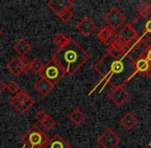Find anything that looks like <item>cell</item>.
<instances>
[{
	"instance_id": "cell-7",
	"label": "cell",
	"mask_w": 151,
	"mask_h": 148,
	"mask_svg": "<svg viewBox=\"0 0 151 148\" xmlns=\"http://www.w3.org/2000/svg\"><path fill=\"white\" fill-rule=\"evenodd\" d=\"M121 142V138L112 129H106L98 138V143L102 148H116Z\"/></svg>"
},
{
	"instance_id": "cell-29",
	"label": "cell",
	"mask_w": 151,
	"mask_h": 148,
	"mask_svg": "<svg viewBox=\"0 0 151 148\" xmlns=\"http://www.w3.org/2000/svg\"><path fill=\"white\" fill-rule=\"evenodd\" d=\"M6 91V84L5 82L3 81V80L0 79V94H2L3 92H5Z\"/></svg>"
},
{
	"instance_id": "cell-3",
	"label": "cell",
	"mask_w": 151,
	"mask_h": 148,
	"mask_svg": "<svg viewBox=\"0 0 151 148\" xmlns=\"http://www.w3.org/2000/svg\"><path fill=\"white\" fill-rule=\"evenodd\" d=\"M48 138L38 124H33L22 136V141L25 146L29 148H44Z\"/></svg>"
},
{
	"instance_id": "cell-9",
	"label": "cell",
	"mask_w": 151,
	"mask_h": 148,
	"mask_svg": "<svg viewBox=\"0 0 151 148\" xmlns=\"http://www.w3.org/2000/svg\"><path fill=\"white\" fill-rule=\"evenodd\" d=\"M75 5L71 0H50L47 2V7L55 12L57 16H59L63 11L68 9H71Z\"/></svg>"
},
{
	"instance_id": "cell-28",
	"label": "cell",
	"mask_w": 151,
	"mask_h": 148,
	"mask_svg": "<svg viewBox=\"0 0 151 148\" xmlns=\"http://www.w3.org/2000/svg\"><path fill=\"white\" fill-rule=\"evenodd\" d=\"M143 56H144V58L148 61V63L151 65V43L146 46V50H145V52H144Z\"/></svg>"
},
{
	"instance_id": "cell-31",
	"label": "cell",
	"mask_w": 151,
	"mask_h": 148,
	"mask_svg": "<svg viewBox=\"0 0 151 148\" xmlns=\"http://www.w3.org/2000/svg\"><path fill=\"white\" fill-rule=\"evenodd\" d=\"M2 35H3V31H2V29L0 28V37H1Z\"/></svg>"
},
{
	"instance_id": "cell-10",
	"label": "cell",
	"mask_w": 151,
	"mask_h": 148,
	"mask_svg": "<svg viewBox=\"0 0 151 148\" xmlns=\"http://www.w3.org/2000/svg\"><path fill=\"white\" fill-rule=\"evenodd\" d=\"M109 98L116 106H121L129 100V94L123 88V86H117L114 88L111 93H109Z\"/></svg>"
},
{
	"instance_id": "cell-20",
	"label": "cell",
	"mask_w": 151,
	"mask_h": 148,
	"mask_svg": "<svg viewBox=\"0 0 151 148\" xmlns=\"http://www.w3.org/2000/svg\"><path fill=\"white\" fill-rule=\"evenodd\" d=\"M137 12L141 18H147L151 14V4L147 2H141L137 6Z\"/></svg>"
},
{
	"instance_id": "cell-18",
	"label": "cell",
	"mask_w": 151,
	"mask_h": 148,
	"mask_svg": "<svg viewBox=\"0 0 151 148\" xmlns=\"http://www.w3.org/2000/svg\"><path fill=\"white\" fill-rule=\"evenodd\" d=\"M20 62H21V57L17 56L14 57L9 62L6 64V69L9 71V73L12 74L14 77H18L21 73V69H20Z\"/></svg>"
},
{
	"instance_id": "cell-27",
	"label": "cell",
	"mask_w": 151,
	"mask_h": 148,
	"mask_svg": "<svg viewBox=\"0 0 151 148\" xmlns=\"http://www.w3.org/2000/svg\"><path fill=\"white\" fill-rule=\"evenodd\" d=\"M46 115H47V113H46L44 109H39V110H38V111L35 113V115H34V117H35V119L37 120V121L41 122L42 120H43L44 118L46 117Z\"/></svg>"
},
{
	"instance_id": "cell-11",
	"label": "cell",
	"mask_w": 151,
	"mask_h": 148,
	"mask_svg": "<svg viewBox=\"0 0 151 148\" xmlns=\"http://www.w3.org/2000/svg\"><path fill=\"white\" fill-rule=\"evenodd\" d=\"M96 24L93 23V21L88 17H84L81 21L77 23L76 25V30L80 33L81 35H83L84 37L90 36L91 33L96 30Z\"/></svg>"
},
{
	"instance_id": "cell-25",
	"label": "cell",
	"mask_w": 151,
	"mask_h": 148,
	"mask_svg": "<svg viewBox=\"0 0 151 148\" xmlns=\"http://www.w3.org/2000/svg\"><path fill=\"white\" fill-rule=\"evenodd\" d=\"M73 16H74V14H73V11H72V9H68V10L63 11L62 14H60L58 17L64 23H68L73 19Z\"/></svg>"
},
{
	"instance_id": "cell-1",
	"label": "cell",
	"mask_w": 151,
	"mask_h": 148,
	"mask_svg": "<svg viewBox=\"0 0 151 148\" xmlns=\"http://www.w3.org/2000/svg\"><path fill=\"white\" fill-rule=\"evenodd\" d=\"M93 69L102 76V82L111 86H123L136 73L135 61L129 54L112 57L106 54L93 65Z\"/></svg>"
},
{
	"instance_id": "cell-2",
	"label": "cell",
	"mask_w": 151,
	"mask_h": 148,
	"mask_svg": "<svg viewBox=\"0 0 151 148\" xmlns=\"http://www.w3.org/2000/svg\"><path fill=\"white\" fill-rule=\"evenodd\" d=\"M90 59V55L82 48V46L70 38L65 46L58 48L52 55V60L64 71L65 75H73L77 72Z\"/></svg>"
},
{
	"instance_id": "cell-14",
	"label": "cell",
	"mask_w": 151,
	"mask_h": 148,
	"mask_svg": "<svg viewBox=\"0 0 151 148\" xmlns=\"http://www.w3.org/2000/svg\"><path fill=\"white\" fill-rule=\"evenodd\" d=\"M44 148H71V146L61 135L55 134L52 137L48 138Z\"/></svg>"
},
{
	"instance_id": "cell-30",
	"label": "cell",
	"mask_w": 151,
	"mask_h": 148,
	"mask_svg": "<svg viewBox=\"0 0 151 148\" xmlns=\"http://www.w3.org/2000/svg\"><path fill=\"white\" fill-rule=\"evenodd\" d=\"M147 76H148V77H149V78H151V68H150V70L148 71V73H147Z\"/></svg>"
},
{
	"instance_id": "cell-22",
	"label": "cell",
	"mask_w": 151,
	"mask_h": 148,
	"mask_svg": "<svg viewBox=\"0 0 151 148\" xmlns=\"http://www.w3.org/2000/svg\"><path fill=\"white\" fill-rule=\"evenodd\" d=\"M69 40H70V37L66 36L63 33H60V34L56 35V36L54 37V43L58 46V48H61V47H63V46H65L66 44L69 42Z\"/></svg>"
},
{
	"instance_id": "cell-13",
	"label": "cell",
	"mask_w": 151,
	"mask_h": 148,
	"mask_svg": "<svg viewBox=\"0 0 151 148\" xmlns=\"http://www.w3.org/2000/svg\"><path fill=\"white\" fill-rule=\"evenodd\" d=\"M55 85L52 83H50L48 80H46L45 78H40L37 81L34 83V88L35 91L40 95V96H47L52 90H54Z\"/></svg>"
},
{
	"instance_id": "cell-24",
	"label": "cell",
	"mask_w": 151,
	"mask_h": 148,
	"mask_svg": "<svg viewBox=\"0 0 151 148\" xmlns=\"http://www.w3.org/2000/svg\"><path fill=\"white\" fill-rule=\"evenodd\" d=\"M20 69L22 73H28L31 70V61L27 57H21Z\"/></svg>"
},
{
	"instance_id": "cell-4",
	"label": "cell",
	"mask_w": 151,
	"mask_h": 148,
	"mask_svg": "<svg viewBox=\"0 0 151 148\" xmlns=\"http://www.w3.org/2000/svg\"><path fill=\"white\" fill-rule=\"evenodd\" d=\"M9 104L14 110L23 115L33 107V105L35 104V99L30 96L26 91L21 90L12 99H9Z\"/></svg>"
},
{
	"instance_id": "cell-5",
	"label": "cell",
	"mask_w": 151,
	"mask_h": 148,
	"mask_svg": "<svg viewBox=\"0 0 151 148\" xmlns=\"http://www.w3.org/2000/svg\"><path fill=\"white\" fill-rule=\"evenodd\" d=\"M39 75L42 78H45L46 80H48L54 85H56L62 78L65 76V73L54 61L50 60L47 63H45L43 70H42V72Z\"/></svg>"
},
{
	"instance_id": "cell-23",
	"label": "cell",
	"mask_w": 151,
	"mask_h": 148,
	"mask_svg": "<svg viewBox=\"0 0 151 148\" xmlns=\"http://www.w3.org/2000/svg\"><path fill=\"white\" fill-rule=\"evenodd\" d=\"M40 124H42V126H43L45 130H47V131H50V130H52V129H54L55 126H57V121L55 120V118L54 117H52L50 115H46V117L44 118L43 120H42Z\"/></svg>"
},
{
	"instance_id": "cell-15",
	"label": "cell",
	"mask_w": 151,
	"mask_h": 148,
	"mask_svg": "<svg viewBox=\"0 0 151 148\" xmlns=\"http://www.w3.org/2000/svg\"><path fill=\"white\" fill-rule=\"evenodd\" d=\"M97 37L103 44L109 45L112 42V40L115 38V34H114V31L111 28H109L108 26H105L97 33Z\"/></svg>"
},
{
	"instance_id": "cell-16",
	"label": "cell",
	"mask_w": 151,
	"mask_h": 148,
	"mask_svg": "<svg viewBox=\"0 0 151 148\" xmlns=\"http://www.w3.org/2000/svg\"><path fill=\"white\" fill-rule=\"evenodd\" d=\"M120 126H122L127 130H132L133 128H135L138 124H139V120L135 116V114L129 112V113H125L119 120Z\"/></svg>"
},
{
	"instance_id": "cell-26",
	"label": "cell",
	"mask_w": 151,
	"mask_h": 148,
	"mask_svg": "<svg viewBox=\"0 0 151 148\" xmlns=\"http://www.w3.org/2000/svg\"><path fill=\"white\" fill-rule=\"evenodd\" d=\"M6 90H7L10 94L16 95L19 91H21V86L18 82L14 81V80H12V81H10L8 84H6Z\"/></svg>"
},
{
	"instance_id": "cell-12",
	"label": "cell",
	"mask_w": 151,
	"mask_h": 148,
	"mask_svg": "<svg viewBox=\"0 0 151 148\" xmlns=\"http://www.w3.org/2000/svg\"><path fill=\"white\" fill-rule=\"evenodd\" d=\"M12 50L18 54L19 57H26L32 50V45L27 39L21 38L14 42V44L12 45Z\"/></svg>"
},
{
	"instance_id": "cell-19",
	"label": "cell",
	"mask_w": 151,
	"mask_h": 148,
	"mask_svg": "<svg viewBox=\"0 0 151 148\" xmlns=\"http://www.w3.org/2000/svg\"><path fill=\"white\" fill-rule=\"evenodd\" d=\"M69 119L71 120L75 126H80V124L86 119V115L83 113V111L80 108H76L69 114Z\"/></svg>"
},
{
	"instance_id": "cell-21",
	"label": "cell",
	"mask_w": 151,
	"mask_h": 148,
	"mask_svg": "<svg viewBox=\"0 0 151 148\" xmlns=\"http://www.w3.org/2000/svg\"><path fill=\"white\" fill-rule=\"evenodd\" d=\"M44 65H45V63L42 62V61L40 60V58L35 57V58L31 61V70L36 74H40L42 72V70H43Z\"/></svg>"
},
{
	"instance_id": "cell-6",
	"label": "cell",
	"mask_w": 151,
	"mask_h": 148,
	"mask_svg": "<svg viewBox=\"0 0 151 148\" xmlns=\"http://www.w3.org/2000/svg\"><path fill=\"white\" fill-rule=\"evenodd\" d=\"M104 21L109 28H111L112 30H117L119 29L125 22V16L123 14V12L121 11L119 8L113 7L105 14L104 17Z\"/></svg>"
},
{
	"instance_id": "cell-8",
	"label": "cell",
	"mask_w": 151,
	"mask_h": 148,
	"mask_svg": "<svg viewBox=\"0 0 151 148\" xmlns=\"http://www.w3.org/2000/svg\"><path fill=\"white\" fill-rule=\"evenodd\" d=\"M115 38L119 42H121L123 45H127L129 42L133 41L135 39H138L139 36H138L137 32L134 30V28L131 25H125L124 27H122L120 29L119 32L115 35Z\"/></svg>"
},
{
	"instance_id": "cell-17",
	"label": "cell",
	"mask_w": 151,
	"mask_h": 148,
	"mask_svg": "<svg viewBox=\"0 0 151 148\" xmlns=\"http://www.w3.org/2000/svg\"><path fill=\"white\" fill-rule=\"evenodd\" d=\"M136 72L141 74V75H147L148 71L150 70L151 65L148 63V61L144 58V56H141L135 61Z\"/></svg>"
}]
</instances>
